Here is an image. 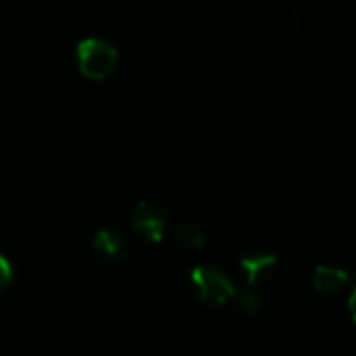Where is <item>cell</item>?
<instances>
[{"label": "cell", "mask_w": 356, "mask_h": 356, "mask_svg": "<svg viewBox=\"0 0 356 356\" xmlns=\"http://www.w3.org/2000/svg\"><path fill=\"white\" fill-rule=\"evenodd\" d=\"M177 238L181 244H186L190 248H198L204 244V232L196 221H181L177 225Z\"/></svg>", "instance_id": "obj_7"}, {"label": "cell", "mask_w": 356, "mask_h": 356, "mask_svg": "<svg viewBox=\"0 0 356 356\" xmlns=\"http://www.w3.org/2000/svg\"><path fill=\"white\" fill-rule=\"evenodd\" d=\"M167 225H169V215L156 202L140 200L131 211V227L148 240H161Z\"/></svg>", "instance_id": "obj_3"}, {"label": "cell", "mask_w": 356, "mask_h": 356, "mask_svg": "<svg viewBox=\"0 0 356 356\" xmlns=\"http://www.w3.org/2000/svg\"><path fill=\"white\" fill-rule=\"evenodd\" d=\"M313 282L323 292H336L348 282V273H346V269L336 267V265H319L315 269Z\"/></svg>", "instance_id": "obj_6"}, {"label": "cell", "mask_w": 356, "mask_h": 356, "mask_svg": "<svg viewBox=\"0 0 356 356\" xmlns=\"http://www.w3.org/2000/svg\"><path fill=\"white\" fill-rule=\"evenodd\" d=\"M13 277V263L6 254L0 252V288H4Z\"/></svg>", "instance_id": "obj_9"}, {"label": "cell", "mask_w": 356, "mask_h": 356, "mask_svg": "<svg viewBox=\"0 0 356 356\" xmlns=\"http://www.w3.org/2000/svg\"><path fill=\"white\" fill-rule=\"evenodd\" d=\"M94 248L104 259L119 261V259H123L127 254L129 244H127V238L119 229H115V227H102L94 236Z\"/></svg>", "instance_id": "obj_4"}, {"label": "cell", "mask_w": 356, "mask_h": 356, "mask_svg": "<svg viewBox=\"0 0 356 356\" xmlns=\"http://www.w3.org/2000/svg\"><path fill=\"white\" fill-rule=\"evenodd\" d=\"M190 277H192L194 286L198 288L202 300H207V302L219 305V302L227 300L229 296H236V292H238L232 277L225 271L217 269L215 265H196L192 269Z\"/></svg>", "instance_id": "obj_2"}, {"label": "cell", "mask_w": 356, "mask_h": 356, "mask_svg": "<svg viewBox=\"0 0 356 356\" xmlns=\"http://www.w3.org/2000/svg\"><path fill=\"white\" fill-rule=\"evenodd\" d=\"M236 298H238V307L244 309L246 313H254L263 307V294L259 290H254L252 286L236 292Z\"/></svg>", "instance_id": "obj_8"}, {"label": "cell", "mask_w": 356, "mask_h": 356, "mask_svg": "<svg viewBox=\"0 0 356 356\" xmlns=\"http://www.w3.org/2000/svg\"><path fill=\"white\" fill-rule=\"evenodd\" d=\"M277 263V257L269 250H250L240 259V267L246 273V280L250 286H254L273 265Z\"/></svg>", "instance_id": "obj_5"}, {"label": "cell", "mask_w": 356, "mask_h": 356, "mask_svg": "<svg viewBox=\"0 0 356 356\" xmlns=\"http://www.w3.org/2000/svg\"><path fill=\"white\" fill-rule=\"evenodd\" d=\"M77 60H79L81 71L88 77L102 79L108 73H113V69L117 67L119 52L108 40L98 38V35H90V38L79 40V44H77Z\"/></svg>", "instance_id": "obj_1"}]
</instances>
